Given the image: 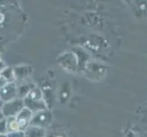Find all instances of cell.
<instances>
[{"instance_id": "3957f363", "label": "cell", "mask_w": 147, "mask_h": 137, "mask_svg": "<svg viewBox=\"0 0 147 137\" xmlns=\"http://www.w3.org/2000/svg\"><path fill=\"white\" fill-rule=\"evenodd\" d=\"M32 117H33V111L28 107H27V106H25L17 114L16 118L18 123L20 131L25 132L27 130V128L30 125V121H31Z\"/></svg>"}, {"instance_id": "8fae6325", "label": "cell", "mask_w": 147, "mask_h": 137, "mask_svg": "<svg viewBox=\"0 0 147 137\" xmlns=\"http://www.w3.org/2000/svg\"><path fill=\"white\" fill-rule=\"evenodd\" d=\"M3 118H5V116L2 113V110H0V120H2Z\"/></svg>"}, {"instance_id": "8992f818", "label": "cell", "mask_w": 147, "mask_h": 137, "mask_svg": "<svg viewBox=\"0 0 147 137\" xmlns=\"http://www.w3.org/2000/svg\"><path fill=\"white\" fill-rule=\"evenodd\" d=\"M6 118H7V133L20 131L16 116H11V117H6Z\"/></svg>"}, {"instance_id": "52a82bcc", "label": "cell", "mask_w": 147, "mask_h": 137, "mask_svg": "<svg viewBox=\"0 0 147 137\" xmlns=\"http://www.w3.org/2000/svg\"><path fill=\"white\" fill-rule=\"evenodd\" d=\"M0 134H7V123L6 117L0 120Z\"/></svg>"}, {"instance_id": "277c9868", "label": "cell", "mask_w": 147, "mask_h": 137, "mask_svg": "<svg viewBox=\"0 0 147 137\" xmlns=\"http://www.w3.org/2000/svg\"><path fill=\"white\" fill-rule=\"evenodd\" d=\"M17 96H18V88L16 83L14 82H8L5 87L0 89V98H1V100L4 103H7V101L16 99Z\"/></svg>"}, {"instance_id": "7a4b0ae2", "label": "cell", "mask_w": 147, "mask_h": 137, "mask_svg": "<svg viewBox=\"0 0 147 137\" xmlns=\"http://www.w3.org/2000/svg\"><path fill=\"white\" fill-rule=\"evenodd\" d=\"M52 117L49 111L46 110H40L33 113V117L30 121V125L38 126V127L45 128L49 125Z\"/></svg>"}, {"instance_id": "30bf717a", "label": "cell", "mask_w": 147, "mask_h": 137, "mask_svg": "<svg viewBox=\"0 0 147 137\" xmlns=\"http://www.w3.org/2000/svg\"><path fill=\"white\" fill-rule=\"evenodd\" d=\"M4 101L1 100V98H0V110H2V108H3V105H4Z\"/></svg>"}, {"instance_id": "ba28073f", "label": "cell", "mask_w": 147, "mask_h": 137, "mask_svg": "<svg viewBox=\"0 0 147 137\" xmlns=\"http://www.w3.org/2000/svg\"><path fill=\"white\" fill-rule=\"evenodd\" d=\"M7 137H25L24 131H16V132H10L7 133Z\"/></svg>"}, {"instance_id": "4fadbf2b", "label": "cell", "mask_w": 147, "mask_h": 137, "mask_svg": "<svg viewBox=\"0 0 147 137\" xmlns=\"http://www.w3.org/2000/svg\"><path fill=\"white\" fill-rule=\"evenodd\" d=\"M55 137H62L61 135H57V136H55Z\"/></svg>"}, {"instance_id": "6da1fadb", "label": "cell", "mask_w": 147, "mask_h": 137, "mask_svg": "<svg viewBox=\"0 0 147 137\" xmlns=\"http://www.w3.org/2000/svg\"><path fill=\"white\" fill-rule=\"evenodd\" d=\"M25 107L24 100L20 98H16L12 101L5 103L2 108V113L5 117H11L17 116V114Z\"/></svg>"}, {"instance_id": "5b68a950", "label": "cell", "mask_w": 147, "mask_h": 137, "mask_svg": "<svg viewBox=\"0 0 147 137\" xmlns=\"http://www.w3.org/2000/svg\"><path fill=\"white\" fill-rule=\"evenodd\" d=\"M45 128L29 125L25 131V137H45Z\"/></svg>"}, {"instance_id": "7c38bea8", "label": "cell", "mask_w": 147, "mask_h": 137, "mask_svg": "<svg viewBox=\"0 0 147 137\" xmlns=\"http://www.w3.org/2000/svg\"><path fill=\"white\" fill-rule=\"evenodd\" d=\"M0 137H7V134H0Z\"/></svg>"}, {"instance_id": "9c48e42d", "label": "cell", "mask_w": 147, "mask_h": 137, "mask_svg": "<svg viewBox=\"0 0 147 137\" xmlns=\"http://www.w3.org/2000/svg\"><path fill=\"white\" fill-rule=\"evenodd\" d=\"M9 82L8 80L4 77V76L2 75H0V89H2L3 87H5Z\"/></svg>"}]
</instances>
